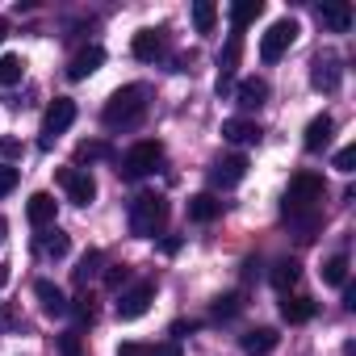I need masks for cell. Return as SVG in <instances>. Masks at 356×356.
I'll return each instance as SVG.
<instances>
[{
	"instance_id": "1",
	"label": "cell",
	"mask_w": 356,
	"mask_h": 356,
	"mask_svg": "<svg viewBox=\"0 0 356 356\" xmlns=\"http://www.w3.org/2000/svg\"><path fill=\"white\" fill-rule=\"evenodd\" d=\"M147 84H126V88H118L109 101H105V109H101V122L109 126V130H134L143 118H147Z\"/></svg>"
},
{
	"instance_id": "2",
	"label": "cell",
	"mask_w": 356,
	"mask_h": 356,
	"mask_svg": "<svg viewBox=\"0 0 356 356\" xmlns=\"http://www.w3.org/2000/svg\"><path fill=\"white\" fill-rule=\"evenodd\" d=\"M168 222V202L159 193H143L130 202V235L134 239H155Z\"/></svg>"
},
{
	"instance_id": "3",
	"label": "cell",
	"mask_w": 356,
	"mask_h": 356,
	"mask_svg": "<svg viewBox=\"0 0 356 356\" xmlns=\"http://www.w3.org/2000/svg\"><path fill=\"white\" fill-rule=\"evenodd\" d=\"M327 185H323V176L314 172H298L289 189H285V218H302V214H314V206L323 202Z\"/></svg>"
},
{
	"instance_id": "4",
	"label": "cell",
	"mask_w": 356,
	"mask_h": 356,
	"mask_svg": "<svg viewBox=\"0 0 356 356\" xmlns=\"http://www.w3.org/2000/svg\"><path fill=\"white\" fill-rule=\"evenodd\" d=\"M159 159H163V143H155V138H143V143H134L126 155H122V176H130V181H138V176H147V172H155L159 168Z\"/></svg>"
},
{
	"instance_id": "5",
	"label": "cell",
	"mask_w": 356,
	"mask_h": 356,
	"mask_svg": "<svg viewBox=\"0 0 356 356\" xmlns=\"http://www.w3.org/2000/svg\"><path fill=\"white\" fill-rule=\"evenodd\" d=\"M72 122H76V101H72V97H55V101H51V109H47V118H42V138H38V147H42V151H51V147H55V138H59Z\"/></svg>"
},
{
	"instance_id": "6",
	"label": "cell",
	"mask_w": 356,
	"mask_h": 356,
	"mask_svg": "<svg viewBox=\"0 0 356 356\" xmlns=\"http://www.w3.org/2000/svg\"><path fill=\"white\" fill-rule=\"evenodd\" d=\"M293 42H298V22H293V17H281V22H273L268 34L260 38V59H264V63H277Z\"/></svg>"
},
{
	"instance_id": "7",
	"label": "cell",
	"mask_w": 356,
	"mask_h": 356,
	"mask_svg": "<svg viewBox=\"0 0 356 356\" xmlns=\"http://www.w3.org/2000/svg\"><path fill=\"white\" fill-rule=\"evenodd\" d=\"M59 185L67 189V202H76V206H92V197H97V181L88 168H59Z\"/></svg>"
},
{
	"instance_id": "8",
	"label": "cell",
	"mask_w": 356,
	"mask_h": 356,
	"mask_svg": "<svg viewBox=\"0 0 356 356\" xmlns=\"http://www.w3.org/2000/svg\"><path fill=\"white\" fill-rule=\"evenodd\" d=\"M151 298H155V281H134L130 289H122V298H118V318H143L147 314V306H151Z\"/></svg>"
},
{
	"instance_id": "9",
	"label": "cell",
	"mask_w": 356,
	"mask_h": 356,
	"mask_svg": "<svg viewBox=\"0 0 356 356\" xmlns=\"http://www.w3.org/2000/svg\"><path fill=\"white\" fill-rule=\"evenodd\" d=\"M243 176H248V155H222L210 168V185L214 189H235Z\"/></svg>"
},
{
	"instance_id": "10",
	"label": "cell",
	"mask_w": 356,
	"mask_h": 356,
	"mask_svg": "<svg viewBox=\"0 0 356 356\" xmlns=\"http://www.w3.org/2000/svg\"><path fill=\"white\" fill-rule=\"evenodd\" d=\"M130 51H134V59H143V63L163 59V55H168V30H163V26H159V30H138L134 42H130Z\"/></svg>"
},
{
	"instance_id": "11",
	"label": "cell",
	"mask_w": 356,
	"mask_h": 356,
	"mask_svg": "<svg viewBox=\"0 0 356 356\" xmlns=\"http://www.w3.org/2000/svg\"><path fill=\"white\" fill-rule=\"evenodd\" d=\"M339 80H343L339 59H335V55H318V59H314V67H310V84H314L318 92H335V88H339Z\"/></svg>"
},
{
	"instance_id": "12",
	"label": "cell",
	"mask_w": 356,
	"mask_h": 356,
	"mask_svg": "<svg viewBox=\"0 0 356 356\" xmlns=\"http://www.w3.org/2000/svg\"><path fill=\"white\" fill-rule=\"evenodd\" d=\"M34 252H38L42 260H63V256L72 252V235H63L59 227H47V231L34 239Z\"/></svg>"
},
{
	"instance_id": "13",
	"label": "cell",
	"mask_w": 356,
	"mask_h": 356,
	"mask_svg": "<svg viewBox=\"0 0 356 356\" xmlns=\"http://www.w3.org/2000/svg\"><path fill=\"white\" fill-rule=\"evenodd\" d=\"M55 214H59V202L51 197V193H34L30 202H26V218L38 227V231H47V227H55Z\"/></svg>"
},
{
	"instance_id": "14",
	"label": "cell",
	"mask_w": 356,
	"mask_h": 356,
	"mask_svg": "<svg viewBox=\"0 0 356 356\" xmlns=\"http://www.w3.org/2000/svg\"><path fill=\"white\" fill-rule=\"evenodd\" d=\"M101 63H105V51H101V47H84V51H76V59L67 63V76H72V80H88L92 72H101Z\"/></svg>"
},
{
	"instance_id": "15",
	"label": "cell",
	"mask_w": 356,
	"mask_h": 356,
	"mask_svg": "<svg viewBox=\"0 0 356 356\" xmlns=\"http://www.w3.org/2000/svg\"><path fill=\"white\" fill-rule=\"evenodd\" d=\"M235 101H239L243 109H260V105L268 101V80H260V76L239 80V84H235Z\"/></svg>"
},
{
	"instance_id": "16",
	"label": "cell",
	"mask_w": 356,
	"mask_h": 356,
	"mask_svg": "<svg viewBox=\"0 0 356 356\" xmlns=\"http://www.w3.org/2000/svg\"><path fill=\"white\" fill-rule=\"evenodd\" d=\"M222 138H227V143L248 147V143H260V138H264V130H260L256 122H248V118H227V122H222Z\"/></svg>"
},
{
	"instance_id": "17",
	"label": "cell",
	"mask_w": 356,
	"mask_h": 356,
	"mask_svg": "<svg viewBox=\"0 0 356 356\" xmlns=\"http://www.w3.org/2000/svg\"><path fill=\"white\" fill-rule=\"evenodd\" d=\"M34 293H38V302H42V310H47L51 318H63V314H67V306H72L55 281H34Z\"/></svg>"
},
{
	"instance_id": "18",
	"label": "cell",
	"mask_w": 356,
	"mask_h": 356,
	"mask_svg": "<svg viewBox=\"0 0 356 356\" xmlns=\"http://www.w3.org/2000/svg\"><path fill=\"white\" fill-rule=\"evenodd\" d=\"M318 22H323V30H331V34H348V30H352V5H343V0L323 5V9H318Z\"/></svg>"
},
{
	"instance_id": "19",
	"label": "cell",
	"mask_w": 356,
	"mask_h": 356,
	"mask_svg": "<svg viewBox=\"0 0 356 356\" xmlns=\"http://www.w3.org/2000/svg\"><path fill=\"white\" fill-rule=\"evenodd\" d=\"M331 134H335V122H331L327 113H323V118H314V122L306 126V151H310V155H318V151L331 143Z\"/></svg>"
},
{
	"instance_id": "20",
	"label": "cell",
	"mask_w": 356,
	"mask_h": 356,
	"mask_svg": "<svg viewBox=\"0 0 356 356\" xmlns=\"http://www.w3.org/2000/svg\"><path fill=\"white\" fill-rule=\"evenodd\" d=\"M222 214V202L214 197V193H197V197H189V218L193 222H214Z\"/></svg>"
},
{
	"instance_id": "21",
	"label": "cell",
	"mask_w": 356,
	"mask_h": 356,
	"mask_svg": "<svg viewBox=\"0 0 356 356\" xmlns=\"http://www.w3.org/2000/svg\"><path fill=\"white\" fill-rule=\"evenodd\" d=\"M260 13H264V0H239V5H231V26H235V34H243Z\"/></svg>"
},
{
	"instance_id": "22",
	"label": "cell",
	"mask_w": 356,
	"mask_h": 356,
	"mask_svg": "<svg viewBox=\"0 0 356 356\" xmlns=\"http://www.w3.org/2000/svg\"><path fill=\"white\" fill-rule=\"evenodd\" d=\"M273 348H277V331L273 327H256V331L243 335V352H252V356H268Z\"/></svg>"
},
{
	"instance_id": "23",
	"label": "cell",
	"mask_w": 356,
	"mask_h": 356,
	"mask_svg": "<svg viewBox=\"0 0 356 356\" xmlns=\"http://www.w3.org/2000/svg\"><path fill=\"white\" fill-rule=\"evenodd\" d=\"M323 285H335V289L348 285V256H343V252L323 260Z\"/></svg>"
},
{
	"instance_id": "24",
	"label": "cell",
	"mask_w": 356,
	"mask_h": 356,
	"mask_svg": "<svg viewBox=\"0 0 356 356\" xmlns=\"http://www.w3.org/2000/svg\"><path fill=\"white\" fill-rule=\"evenodd\" d=\"M281 318L285 323H310L314 318V302L310 298H285L281 302Z\"/></svg>"
},
{
	"instance_id": "25",
	"label": "cell",
	"mask_w": 356,
	"mask_h": 356,
	"mask_svg": "<svg viewBox=\"0 0 356 356\" xmlns=\"http://www.w3.org/2000/svg\"><path fill=\"white\" fill-rule=\"evenodd\" d=\"M22 76H26V59L22 55H0V84L13 88V84H22Z\"/></svg>"
},
{
	"instance_id": "26",
	"label": "cell",
	"mask_w": 356,
	"mask_h": 356,
	"mask_svg": "<svg viewBox=\"0 0 356 356\" xmlns=\"http://www.w3.org/2000/svg\"><path fill=\"white\" fill-rule=\"evenodd\" d=\"M109 155H113V147H109V143H101V138L80 143V147H76V163H97V159H109Z\"/></svg>"
},
{
	"instance_id": "27",
	"label": "cell",
	"mask_w": 356,
	"mask_h": 356,
	"mask_svg": "<svg viewBox=\"0 0 356 356\" xmlns=\"http://www.w3.org/2000/svg\"><path fill=\"white\" fill-rule=\"evenodd\" d=\"M298 277H302V268H298V260H281L277 268H273V285L285 293L289 285H298Z\"/></svg>"
},
{
	"instance_id": "28",
	"label": "cell",
	"mask_w": 356,
	"mask_h": 356,
	"mask_svg": "<svg viewBox=\"0 0 356 356\" xmlns=\"http://www.w3.org/2000/svg\"><path fill=\"white\" fill-rule=\"evenodd\" d=\"M239 310H243V293H222V298L214 302V310H210V314H214L218 323H227V318H235Z\"/></svg>"
},
{
	"instance_id": "29",
	"label": "cell",
	"mask_w": 356,
	"mask_h": 356,
	"mask_svg": "<svg viewBox=\"0 0 356 356\" xmlns=\"http://www.w3.org/2000/svg\"><path fill=\"white\" fill-rule=\"evenodd\" d=\"M214 22H218V9L210 5V0H197V5H193V26H197L202 34H210Z\"/></svg>"
},
{
	"instance_id": "30",
	"label": "cell",
	"mask_w": 356,
	"mask_h": 356,
	"mask_svg": "<svg viewBox=\"0 0 356 356\" xmlns=\"http://www.w3.org/2000/svg\"><path fill=\"white\" fill-rule=\"evenodd\" d=\"M97 268H101V252H88V256L80 260V268H76V281L88 285V277H97Z\"/></svg>"
},
{
	"instance_id": "31",
	"label": "cell",
	"mask_w": 356,
	"mask_h": 356,
	"mask_svg": "<svg viewBox=\"0 0 356 356\" xmlns=\"http://www.w3.org/2000/svg\"><path fill=\"white\" fill-rule=\"evenodd\" d=\"M17 181H22V172L9 168V163H0V197H9V193L17 189Z\"/></svg>"
},
{
	"instance_id": "32",
	"label": "cell",
	"mask_w": 356,
	"mask_h": 356,
	"mask_svg": "<svg viewBox=\"0 0 356 356\" xmlns=\"http://www.w3.org/2000/svg\"><path fill=\"white\" fill-rule=\"evenodd\" d=\"M335 168L348 176V172H356V147H343V151H335Z\"/></svg>"
},
{
	"instance_id": "33",
	"label": "cell",
	"mask_w": 356,
	"mask_h": 356,
	"mask_svg": "<svg viewBox=\"0 0 356 356\" xmlns=\"http://www.w3.org/2000/svg\"><path fill=\"white\" fill-rule=\"evenodd\" d=\"M130 277H134V273H130L126 264H118V268H109V273H105V285H109V289H122Z\"/></svg>"
},
{
	"instance_id": "34",
	"label": "cell",
	"mask_w": 356,
	"mask_h": 356,
	"mask_svg": "<svg viewBox=\"0 0 356 356\" xmlns=\"http://www.w3.org/2000/svg\"><path fill=\"white\" fill-rule=\"evenodd\" d=\"M59 352L63 356H80V331H63L59 335Z\"/></svg>"
},
{
	"instance_id": "35",
	"label": "cell",
	"mask_w": 356,
	"mask_h": 356,
	"mask_svg": "<svg viewBox=\"0 0 356 356\" xmlns=\"http://www.w3.org/2000/svg\"><path fill=\"white\" fill-rule=\"evenodd\" d=\"M147 356H185V352H181V343H176V339H168L159 348H147Z\"/></svg>"
},
{
	"instance_id": "36",
	"label": "cell",
	"mask_w": 356,
	"mask_h": 356,
	"mask_svg": "<svg viewBox=\"0 0 356 356\" xmlns=\"http://www.w3.org/2000/svg\"><path fill=\"white\" fill-rule=\"evenodd\" d=\"M67 310H72L80 323H92V302H84V298H80V302H76V306H67Z\"/></svg>"
},
{
	"instance_id": "37",
	"label": "cell",
	"mask_w": 356,
	"mask_h": 356,
	"mask_svg": "<svg viewBox=\"0 0 356 356\" xmlns=\"http://www.w3.org/2000/svg\"><path fill=\"white\" fill-rule=\"evenodd\" d=\"M0 155H22V143L17 138H0Z\"/></svg>"
},
{
	"instance_id": "38",
	"label": "cell",
	"mask_w": 356,
	"mask_h": 356,
	"mask_svg": "<svg viewBox=\"0 0 356 356\" xmlns=\"http://www.w3.org/2000/svg\"><path fill=\"white\" fill-rule=\"evenodd\" d=\"M118 356H147V348H143V343H122Z\"/></svg>"
},
{
	"instance_id": "39",
	"label": "cell",
	"mask_w": 356,
	"mask_h": 356,
	"mask_svg": "<svg viewBox=\"0 0 356 356\" xmlns=\"http://www.w3.org/2000/svg\"><path fill=\"white\" fill-rule=\"evenodd\" d=\"M193 331H197V323H176L172 327V335H193Z\"/></svg>"
},
{
	"instance_id": "40",
	"label": "cell",
	"mask_w": 356,
	"mask_h": 356,
	"mask_svg": "<svg viewBox=\"0 0 356 356\" xmlns=\"http://www.w3.org/2000/svg\"><path fill=\"white\" fill-rule=\"evenodd\" d=\"M5 281H9V264H0V289H5Z\"/></svg>"
},
{
	"instance_id": "41",
	"label": "cell",
	"mask_w": 356,
	"mask_h": 356,
	"mask_svg": "<svg viewBox=\"0 0 356 356\" xmlns=\"http://www.w3.org/2000/svg\"><path fill=\"white\" fill-rule=\"evenodd\" d=\"M5 34H9V22H5V17H0V42H5Z\"/></svg>"
},
{
	"instance_id": "42",
	"label": "cell",
	"mask_w": 356,
	"mask_h": 356,
	"mask_svg": "<svg viewBox=\"0 0 356 356\" xmlns=\"http://www.w3.org/2000/svg\"><path fill=\"white\" fill-rule=\"evenodd\" d=\"M5 231H9V222H5V218H0V243H5Z\"/></svg>"
}]
</instances>
